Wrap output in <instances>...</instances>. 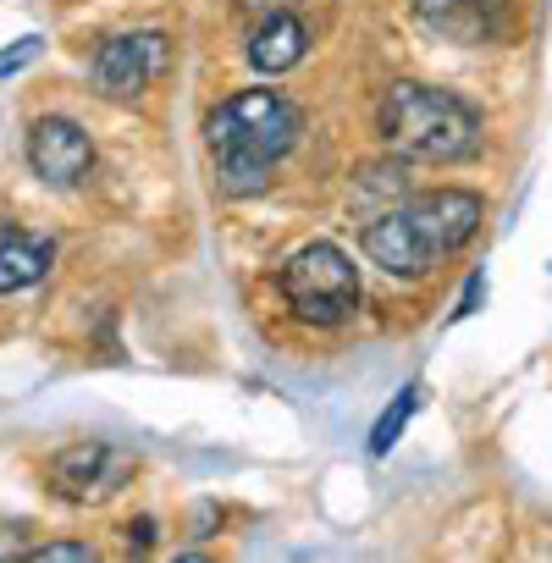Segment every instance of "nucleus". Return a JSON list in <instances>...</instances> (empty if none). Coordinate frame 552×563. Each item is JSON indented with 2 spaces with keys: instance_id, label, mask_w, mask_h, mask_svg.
<instances>
[{
  "instance_id": "nucleus-4",
  "label": "nucleus",
  "mask_w": 552,
  "mask_h": 563,
  "mask_svg": "<svg viewBox=\"0 0 552 563\" xmlns=\"http://www.w3.org/2000/svg\"><path fill=\"white\" fill-rule=\"evenodd\" d=\"M276 288H283V305L299 321H310V327H343L360 310V265L338 243L316 238V243H299L283 260Z\"/></svg>"
},
{
  "instance_id": "nucleus-9",
  "label": "nucleus",
  "mask_w": 552,
  "mask_h": 563,
  "mask_svg": "<svg viewBox=\"0 0 552 563\" xmlns=\"http://www.w3.org/2000/svg\"><path fill=\"white\" fill-rule=\"evenodd\" d=\"M305 56H310V29H305V18H294V12H271V18L249 34V67L265 73V78L294 73Z\"/></svg>"
},
{
  "instance_id": "nucleus-14",
  "label": "nucleus",
  "mask_w": 552,
  "mask_h": 563,
  "mask_svg": "<svg viewBox=\"0 0 552 563\" xmlns=\"http://www.w3.org/2000/svg\"><path fill=\"white\" fill-rule=\"evenodd\" d=\"M481 294H486V276L475 271V276L464 282V299H459V310H453V316H459V321H464V316H475V305H481Z\"/></svg>"
},
{
  "instance_id": "nucleus-5",
  "label": "nucleus",
  "mask_w": 552,
  "mask_h": 563,
  "mask_svg": "<svg viewBox=\"0 0 552 563\" xmlns=\"http://www.w3.org/2000/svg\"><path fill=\"white\" fill-rule=\"evenodd\" d=\"M161 73H166V34H155V29L111 34L89 62V78L106 100H139Z\"/></svg>"
},
{
  "instance_id": "nucleus-7",
  "label": "nucleus",
  "mask_w": 552,
  "mask_h": 563,
  "mask_svg": "<svg viewBox=\"0 0 552 563\" xmlns=\"http://www.w3.org/2000/svg\"><path fill=\"white\" fill-rule=\"evenodd\" d=\"M128 475H133V453L111 442H73L51 459V486L67 503H106L111 492H122Z\"/></svg>"
},
{
  "instance_id": "nucleus-13",
  "label": "nucleus",
  "mask_w": 552,
  "mask_h": 563,
  "mask_svg": "<svg viewBox=\"0 0 552 563\" xmlns=\"http://www.w3.org/2000/svg\"><path fill=\"white\" fill-rule=\"evenodd\" d=\"M40 51H45V40H34V34H29V40H18V45H12L7 56H0V78H12V73H23V67H29V62H34Z\"/></svg>"
},
{
  "instance_id": "nucleus-6",
  "label": "nucleus",
  "mask_w": 552,
  "mask_h": 563,
  "mask_svg": "<svg viewBox=\"0 0 552 563\" xmlns=\"http://www.w3.org/2000/svg\"><path fill=\"white\" fill-rule=\"evenodd\" d=\"M415 18L448 45L486 51L514 34V0H415Z\"/></svg>"
},
{
  "instance_id": "nucleus-10",
  "label": "nucleus",
  "mask_w": 552,
  "mask_h": 563,
  "mask_svg": "<svg viewBox=\"0 0 552 563\" xmlns=\"http://www.w3.org/2000/svg\"><path fill=\"white\" fill-rule=\"evenodd\" d=\"M51 260H56L51 238L23 232V227H0V299L34 288V282H45Z\"/></svg>"
},
{
  "instance_id": "nucleus-1",
  "label": "nucleus",
  "mask_w": 552,
  "mask_h": 563,
  "mask_svg": "<svg viewBox=\"0 0 552 563\" xmlns=\"http://www.w3.org/2000/svg\"><path fill=\"white\" fill-rule=\"evenodd\" d=\"M481 221H486L481 194H470V188H431V194H415V199L387 205L382 216H371L360 243H365V260L382 265L387 276L420 282L442 260L470 249Z\"/></svg>"
},
{
  "instance_id": "nucleus-3",
  "label": "nucleus",
  "mask_w": 552,
  "mask_h": 563,
  "mask_svg": "<svg viewBox=\"0 0 552 563\" xmlns=\"http://www.w3.org/2000/svg\"><path fill=\"white\" fill-rule=\"evenodd\" d=\"M376 133L398 161H426V166H453L481 150L475 106L437 84H393L376 106Z\"/></svg>"
},
{
  "instance_id": "nucleus-12",
  "label": "nucleus",
  "mask_w": 552,
  "mask_h": 563,
  "mask_svg": "<svg viewBox=\"0 0 552 563\" xmlns=\"http://www.w3.org/2000/svg\"><path fill=\"white\" fill-rule=\"evenodd\" d=\"M34 563H89L95 558V547H84V541H51V547H40V552H29Z\"/></svg>"
},
{
  "instance_id": "nucleus-8",
  "label": "nucleus",
  "mask_w": 552,
  "mask_h": 563,
  "mask_svg": "<svg viewBox=\"0 0 552 563\" xmlns=\"http://www.w3.org/2000/svg\"><path fill=\"white\" fill-rule=\"evenodd\" d=\"M29 166L51 188H78L95 172V144L73 117H40L29 128Z\"/></svg>"
},
{
  "instance_id": "nucleus-11",
  "label": "nucleus",
  "mask_w": 552,
  "mask_h": 563,
  "mask_svg": "<svg viewBox=\"0 0 552 563\" xmlns=\"http://www.w3.org/2000/svg\"><path fill=\"white\" fill-rule=\"evenodd\" d=\"M415 409H420V387L409 382V387H404V393H398V398H393V404L382 409V420L371 426V453H376V459H387V453H393V442H398V437L409 431Z\"/></svg>"
},
{
  "instance_id": "nucleus-2",
  "label": "nucleus",
  "mask_w": 552,
  "mask_h": 563,
  "mask_svg": "<svg viewBox=\"0 0 552 563\" xmlns=\"http://www.w3.org/2000/svg\"><path fill=\"white\" fill-rule=\"evenodd\" d=\"M299 106L276 89H243L205 117V144L227 194H265L271 172L299 144Z\"/></svg>"
}]
</instances>
